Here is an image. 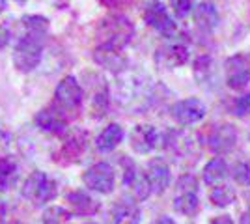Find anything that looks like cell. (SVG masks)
Returning a JSON list of instances; mask_svg holds the SVG:
<instances>
[{"mask_svg":"<svg viewBox=\"0 0 250 224\" xmlns=\"http://www.w3.org/2000/svg\"><path fill=\"white\" fill-rule=\"evenodd\" d=\"M47 26H49L47 19H43L40 15L24 17V34L17 41L15 53H13V64L22 73L36 69L42 62Z\"/></svg>","mask_w":250,"mask_h":224,"instance_id":"obj_1","label":"cell"},{"mask_svg":"<svg viewBox=\"0 0 250 224\" xmlns=\"http://www.w3.org/2000/svg\"><path fill=\"white\" fill-rule=\"evenodd\" d=\"M114 97L120 107L131 112L146 110L153 101V84L151 79L144 73L136 71H124L118 75L114 88Z\"/></svg>","mask_w":250,"mask_h":224,"instance_id":"obj_2","label":"cell"},{"mask_svg":"<svg viewBox=\"0 0 250 224\" xmlns=\"http://www.w3.org/2000/svg\"><path fill=\"white\" fill-rule=\"evenodd\" d=\"M58 194L56 182L49 178L45 172H34L22 183V196L34 205H45L52 202Z\"/></svg>","mask_w":250,"mask_h":224,"instance_id":"obj_3","label":"cell"},{"mask_svg":"<svg viewBox=\"0 0 250 224\" xmlns=\"http://www.w3.org/2000/svg\"><path fill=\"white\" fill-rule=\"evenodd\" d=\"M114 170L106 163H97V164L90 166L88 170L84 172V185L90 191H95L99 194H108V192L114 191Z\"/></svg>","mask_w":250,"mask_h":224,"instance_id":"obj_4","label":"cell"},{"mask_svg":"<svg viewBox=\"0 0 250 224\" xmlns=\"http://www.w3.org/2000/svg\"><path fill=\"white\" fill-rule=\"evenodd\" d=\"M133 36V24L125 17H110L103 22V38L104 41L101 45H108L114 49H122L124 45L131 41Z\"/></svg>","mask_w":250,"mask_h":224,"instance_id":"obj_5","label":"cell"},{"mask_svg":"<svg viewBox=\"0 0 250 224\" xmlns=\"http://www.w3.org/2000/svg\"><path fill=\"white\" fill-rule=\"evenodd\" d=\"M54 99L62 110H73L83 103V88L75 77H65L56 86Z\"/></svg>","mask_w":250,"mask_h":224,"instance_id":"obj_6","label":"cell"},{"mask_svg":"<svg viewBox=\"0 0 250 224\" xmlns=\"http://www.w3.org/2000/svg\"><path fill=\"white\" fill-rule=\"evenodd\" d=\"M206 112H208L206 105L200 99H196V97L177 101L176 105L172 107V118L176 120L179 125H183V127L200 122L202 118L206 116Z\"/></svg>","mask_w":250,"mask_h":224,"instance_id":"obj_7","label":"cell"},{"mask_svg":"<svg viewBox=\"0 0 250 224\" xmlns=\"http://www.w3.org/2000/svg\"><path fill=\"white\" fill-rule=\"evenodd\" d=\"M144 21L163 36H174L176 34V22L161 2H149L147 4L146 10H144Z\"/></svg>","mask_w":250,"mask_h":224,"instance_id":"obj_8","label":"cell"},{"mask_svg":"<svg viewBox=\"0 0 250 224\" xmlns=\"http://www.w3.org/2000/svg\"><path fill=\"white\" fill-rule=\"evenodd\" d=\"M250 81L249 58L243 54H235L226 62V84L233 90H243Z\"/></svg>","mask_w":250,"mask_h":224,"instance_id":"obj_9","label":"cell"},{"mask_svg":"<svg viewBox=\"0 0 250 224\" xmlns=\"http://www.w3.org/2000/svg\"><path fill=\"white\" fill-rule=\"evenodd\" d=\"M235 140H237V133L235 129L228 125V123H220L215 125L211 135H209V148L213 149L215 153H228L235 146Z\"/></svg>","mask_w":250,"mask_h":224,"instance_id":"obj_10","label":"cell"},{"mask_svg":"<svg viewBox=\"0 0 250 224\" xmlns=\"http://www.w3.org/2000/svg\"><path fill=\"white\" fill-rule=\"evenodd\" d=\"M159 144V133L153 125H136L131 131V146L136 153H149Z\"/></svg>","mask_w":250,"mask_h":224,"instance_id":"obj_11","label":"cell"},{"mask_svg":"<svg viewBox=\"0 0 250 224\" xmlns=\"http://www.w3.org/2000/svg\"><path fill=\"white\" fill-rule=\"evenodd\" d=\"M146 178L149 182V187H151V192L155 194H161L168 189V185L172 182V174H170V168L165 161L155 159L147 164L146 170Z\"/></svg>","mask_w":250,"mask_h":224,"instance_id":"obj_12","label":"cell"},{"mask_svg":"<svg viewBox=\"0 0 250 224\" xmlns=\"http://www.w3.org/2000/svg\"><path fill=\"white\" fill-rule=\"evenodd\" d=\"M140 207L131 200H118L108 211L110 224H138L140 223Z\"/></svg>","mask_w":250,"mask_h":224,"instance_id":"obj_13","label":"cell"},{"mask_svg":"<svg viewBox=\"0 0 250 224\" xmlns=\"http://www.w3.org/2000/svg\"><path fill=\"white\" fill-rule=\"evenodd\" d=\"M157 62L165 67H177V65H183L188 60V49L185 45H179V43H172L167 47H161L157 51Z\"/></svg>","mask_w":250,"mask_h":224,"instance_id":"obj_14","label":"cell"},{"mask_svg":"<svg viewBox=\"0 0 250 224\" xmlns=\"http://www.w3.org/2000/svg\"><path fill=\"white\" fill-rule=\"evenodd\" d=\"M36 123H38V127L42 129V131L51 133V135H62V133L67 131V122L54 108H43V110H40L38 116H36Z\"/></svg>","mask_w":250,"mask_h":224,"instance_id":"obj_15","label":"cell"},{"mask_svg":"<svg viewBox=\"0 0 250 224\" xmlns=\"http://www.w3.org/2000/svg\"><path fill=\"white\" fill-rule=\"evenodd\" d=\"M95 62L99 65H103L104 69H110V71H124L125 69V58L124 54L120 53V49L114 47H108V45H101L94 54Z\"/></svg>","mask_w":250,"mask_h":224,"instance_id":"obj_16","label":"cell"},{"mask_svg":"<svg viewBox=\"0 0 250 224\" xmlns=\"http://www.w3.org/2000/svg\"><path fill=\"white\" fill-rule=\"evenodd\" d=\"M194 22L202 32H213L219 24V11L211 2H202L194 8Z\"/></svg>","mask_w":250,"mask_h":224,"instance_id":"obj_17","label":"cell"},{"mask_svg":"<svg viewBox=\"0 0 250 224\" xmlns=\"http://www.w3.org/2000/svg\"><path fill=\"white\" fill-rule=\"evenodd\" d=\"M122 140H124V129L120 127L118 123H110L95 139V146H97L99 151H112V149H116L120 146Z\"/></svg>","mask_w":250,"mask_h":224,"instance_id":"obj_18","label":"cell"},{"mask_svg":"<svg viewBox=\"0 0 250 224\" xmlns=\"http://www.w3.org/2000/svg\"><path fill=\"white\" fill-rule=\"evenodd\" d=\"M226 176H228V164H226V161L222 159V157L211 159L206 164V168H204V182L208 183L209 187L220 185L226 180Z\"/></svg>","mask_w":250,"mask_h":224,"instance_id":"obj_19","label":"cell"},{"mask_svg":"<svg viewBox=\"0 0 250 224\" xmlns=\"http://www.w3.org/2000/svg\"><path fill=\"white\" fill-rule=\"evenodd\" d=\"M198 194L196 192H177L174 198V207L177 213L185 215V217H192L198 211Z\"/></svg>","mask_w":250,"mask_h":224,"instance_id":"obj_20","label":"cell"},{"mask_svg":"<svg viewBox=\"0 0 250 224\" xmlns=\"http://www.w3.org/2000/svg\"><path fill=\"white\" fill-rule=\"evenodd\" d=\"M69 202H71L75 211L81 215H92L99 209V204L94 202L88 194H84V192H81V191L71 192V194H69Z\"/></svg>","mask_w":250,"mask_h":224,"instance_id":"obj_21","label":"cell"},{"mask_svg":"<svg viewBox=\"0 0 250 224\" xmlns=\"http://www.w3.org/2000/svg\"><path fill=\"white\" fill-rule=\"evenodd\" d=\"M17 178V164L11 159H0V192H6Z\"/></svg>","mask_w":250,"mask_h":224,"instance_id":"obj_22","label":"cell"},{"mask_svg":"<svg viewBox=\"0 0 250 224\" xmlns=\"http://www.w3.org/2000/svg\"><path fill=\"white\" fill-rule=\"evenodd\" d=\"M209 198H211L213 205L226 207V205H229V204L235 200V191H233L229 185L220 183V185H217V187H213V191H211V194H209Z\"/></svg>","mask_w":250,"mask_h":224,"instance_id":"obj_23","label":"cell"},{"mask_svg":"<svg viewBox=\"0 0 250 224\" xmlns=\"http://www.w3.org/2000/svg\"><path fill=\"white\" fill-rule=\"evenodd\" d=\"M71 213L65 211L63 207H49L43 213V224H69Z\"/></svg>","mask_w":250,"mask_h":224,"instance_id":"obj_24","label":"cell"},{"mask_svg":"<svg viewBox=\"0 0 250 224\" xmlns=\"http://www.w3.org/2000/svg\"><path fill=\"white\" fill-rule=\"evenodd\" d=\"M176 189H177V192H196L198 191V182H196L194 176L185 174V176H181V178L177 180Z\"/></svg>","mask_w":250,"mask_h":224,"instance_id":"obj_25","label":"cell"},{"mask_svg":"<svg viewBox=\"0 0 250 224\" xmlns=\"http://www.w3.org/2000/svg\"><path fill=\"white\" fill-rule=\"evenodd\" d=\"M233 112H235V116L239 118L250 116V92L233 101Z\"/></svg>","mask_w":250,"mask_h":224,"instance_id":"obj_26","label":"cell"},{"mask_svg":"<svg viewBox=\"0 0 250 224\" xmlns=\"http://www.w3.org/2000/svg\"><path fill=\"white\" fill-rule=\"evenodd\" d=\"M233 176H235V180L239 183L250 187V163H241V164H237L233 168Z\"/></svg>","mask_w":250,"mask_h":224,"instance_id":"obj_27","label":"cell"},{"mask_svg":"<svg viewBox=\"0 0 250 224\" xmlns=\"http://www.w3.org/2000/svg\"><path fill=\"white\" fill-rule=\"evenodd\" d=\"M172 8L177 17H185L194 8V0H172Z\"/></svg>","mask_w":250,"mask_h":224,"instance_id":"obj_28","label":"cell"},{"mask_svg":"<svg viewBox=\"0 0 250 224\" xmlns=\"http://www.w3.org/2000/svg\"><path fill=\"white\" fill-rule=\"evenodd\" d=\"M209 224H235V223L231 221V217H228V215H220V217H215Z\"/></svg>","mask_w":250,"mask_h":224,"instance_id":"obj_29","label":"cell"},{"mask_svg":"<svg viewBox=\"0 0 250 224\" xmlns=\"http://www.w3.org/2000/svg\"><path fill=\"white\" fill-rule=\"evenodd\" d=\"M247 200H249V207L241 215V224H250V194H247Z\"/></svg>","mask_w":250,"mask_h":224,"instance_id":"obj_30","label":"cell"},{"mask_svg":"<svg viewBox=\"0 0 250 224\" xmlns=\"http://www.w3.org/2000/svg\"><path fill=\"white\" fill-rule=\"evenodd\" d=\"M6 217H8V207L0 200V224H6Z\"/></svg>","mask_w":250,"mask_h":224,"instance_id":"obj_31","label":"cell"},{"mask_svg":"<svg viewBox=\"0 0 250 224\" xmlns=\"http://www.w3.org/2000/svg\"><path fill=\"white\" fill-rule=\"evenodd\" d=\"M151 224H176V223H174L170 217H159V219H157V221H153Z\"/></svg>","mask_w":250,"mask_h":224,"instance_id":"obj_32","label":"cell"},{"mask_svg":"<svg viewBox=\"0 0 250 224\" xmlns=\"http://www.w3.org/2000/svg\"><path fill=\"white\" fill-rule=\"evenodd\" d=\"M4 8H6V0H0V13L4 11Z\"/></svg>","mask_w":250,"mask_h":224,"instance_id":"obj_33","label":"cell"},{"mask_svg":"<svg viewBox=\"0 0 250 224\" xmlns=\"http://www.w3.org/2000/svg\"><path fill=\"white\" fill-rule=\"evenodd\" d=\"M15 2H19V4H22V2H24V0H15Z\"/></svg>","mask_w":250,"mask_h":224,"instance_id":"obj_34","label":"cell"},{"mask_svg":"<svg viewBox=\"0 0 250 224\" xmlns=\"http://www.w3.org/2000/svg\"><path fill=\"white\" fill-rule=\"evenodd\" d=\"M86 224H95V223H86Z\"/></svg>","mask_w":250,"mask_h":224,"instance_id":"obj_35","label":"cell"}]
</instances>
